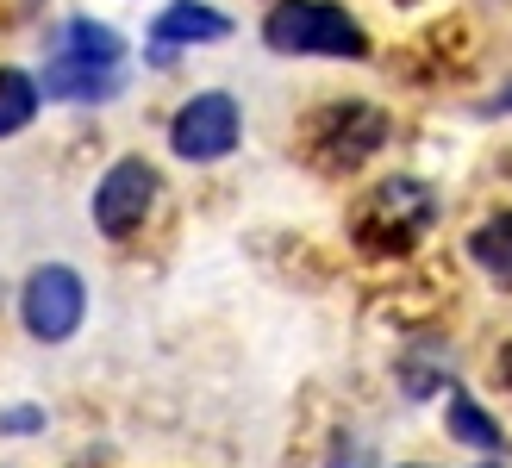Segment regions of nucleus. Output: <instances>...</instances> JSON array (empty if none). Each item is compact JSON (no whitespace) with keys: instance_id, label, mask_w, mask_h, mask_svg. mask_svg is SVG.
Segmentation results:
<instances>
[{"instance_id":"4","label":"nucleus","mask_w":512,"mask_h":468,"mask_svg":"<svg viewBox=\"0 0 512 468\" xmlns=\"http://www.w3.org/2000/svg\"><path fill=\"white\" fill-rule=\"evenodd\" d=\"M238 144H244V107H238V94H225V88L188 94L169 119V150L182 156V163H225Z\"/></svg>"},{"instance_id":"13","label":"nucleus","mask_w":512,"mask_h":468,"mask_svg":"<svg viewBox=\"0 0 512 468\" xmlns=\"http://www.w3.org/2000/svg\"><path fill=\"white\" fill-rule=\"evenodd\" d=\"M44 406H0V437H38Z\"/></svg>"},{"instance_id":"15","label":"nucleus","mask_w":512,"mask_h":468,"mask_svg":"<svg viewBox=\"0 0 512 468\" xmlns=\"http://www.w3.org/2000/svg\"><path fill=\"white\" fill-rule=\"evenodd\" d=\"M475 468H506V462H475Z\"/></svg>"},{"instance_id":"10","label":"nucleus","mask_w":512,"mask_h":468,"mask_svg":"<svg viewBox=\"0 0 512 468\" xmlns=\"http://www.w3.org/2000/svg\"><path fill=\"white\" fill-rule=\"evenodd\" d=\"M38 107H44L38 75H32V69H19V63H0V144L19 138V132H32Z\"/></svg>"},{"instance_id":"6","label":"nucleus","mask_w":512,"mask_h":468,"mask_svg":"<svg viewBox=\"0 0 512 468\" xmlns=\"http://www.w3.org/2000/svg\"><path fill=\"white\" fill-rule=\"evenodd\" d=\"M388 144V113L369 107V100H338L313 119V150L325 169H356Z\"/></svg>"},{"instance_id":"1","label":"nucleus","mask_w":512,"mask_h":468,"mask_svg":"<svg viewBox=\"0 0 512 468\" xmlns=\"http://www.w3.org/2000/svg\"><path fill=\"white\" fill-rule=\"evenodd\" d=\"M263 44L275 57H369V32L338 0H275L263 19Z\"/></svg>"},{"instance_id":"5","label":"nucleus","mask_w":512,"mask_h":468,"mask_svg":"<svg viewBox=\"0 0 512 468\" xmlns=\"http://www.w3.org/2000/svg\"><path fill=\"white\" fill-rule=\"evenodd\" d=\"M431 219H438L431 188H425V181H413V175H394V181H381V188L363 200L356 231H363V244H375V250H406Z\"/></svg>"},{"instance_id":"2","label":"nucleus","mask_w":512,"mask_h":468,"mask_svg":"<svg viewBox=\"0 0 512 468\" xmlns=\"http://www.w3.org/2000/svg\"><path fill=\"white\" fill-rule=\"evenodd\" d=\"M88 319V281L75 263H38L19 281V325L32 344H69Z\"/></svg>"},{"instance_id":"11","label":"nucleus","mask_w":512,"mask_h":468,"mask_svg":"<svg viewBox=\"0 0 512 468\" xmlns=\"http://www.w3.org/2000/svg\"><path fill=\"white\" fill-rule=\"evenodd\" d=\"M469 256H475L481 275H494V281H506V288H512V213L481 219L469 231Z\"/></svg>"},{"instance_id":"8","label":"nucleus","mask_w":512,"mask_h":468,"mask_svg":"<svg viewBox=\"0 0 512 468\" xmlns=\"http://www.w3.org/2000/svg\"><path fill=\"white\" fill-rule=\"evenodd\" d=\"M219 38H232V13L213 7V0H169V7L150 19V44H169V50L219 44Z\"/></svg>"},{"instance_id":"14","label":"nucleus","mask_w":512,"mask_h":468,"mask_svg":"<svg viewBox=\"0 0 512 468\" xmlns=\"http://www.w3.org/2000/svg\"><path fill=\"white\" fill-rule=\"evenodd\" d=\"M488 113H512V82H506V88H500V94L488 100Z\"/></svg>"},{"instance_id":"7","label":"nucleus","mask_w":512,"mask_h":468,"mask_svg":"<svg viewBox=\"0 0 512 468\" xmlns=\"http://www.w3.org/2000/svg\"><path fill=\"white\" fill-rule=\"evenodd\" d=\"M125 88V69H100V63H75V57H44L38 69V94L63 100V107H107Z\"/></svg>"},{"instance_id":"3","label":"nucleus","mask_w":512,"mask_h":468,"mask_svg":"<svg viewBox=\"0 0 512 468\" xmlns=\"http://www.w3.org/2000/svg\"><path fill=\"white\" fill-rule=\"evenodd\" d=\"M157 194H163L157 163H150V156H119V163H107V175L94 181V194H88V219H94L100 238L125 244L132 231H144V219H150V206H157Z\"/></svg>"},{"instance_id":"9","label":"nucleus","mask_w":512,"mask_h":468,"mask_svg":"<svg viewBox=\"0 0 512 468\" xmlns=\"http://www.w3.org/2000/svg\"><path fill=\"white\" fill-rule=\"evenodd\" d=\"M50 57H75V63H100V69H125V32H113L107 19H63Z\"/></svg>"},{"instance_id":"12","label":"nucleus","mask_w":512,"mask_h":468,"mask_svg":"<svg viewBox=\"0 0 512 468\" xmlns=\"http://www.w3.org/2000/svg\"><path fill=\"white\" fill-rule=\"evenodd\" d=\"M444 425H450V437L456 444H475V450H500V425L481 412L469 394H450V406H444Z\"/></svg>"}]
</instances>
